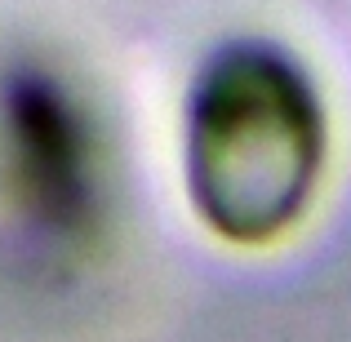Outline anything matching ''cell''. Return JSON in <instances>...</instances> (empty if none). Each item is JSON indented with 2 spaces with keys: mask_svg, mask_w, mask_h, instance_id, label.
<instances>
[{
  "mask_svg": "<svg viewBox=\"0 0 351 342\" xmlns=\"http://www.w3.org/2000/svg\"><path fill=\"white\" fill-rule=\"evenodd\" d=\"M329 169L320 80L276 40H227L205 53L182 98L178 173L209 236L267 249L311 214Z\"/></svg>",
  "mask_w": 351,
  "mask_h": 342,
  "instance_id": "cell-1",
  "label": "cell"
},
{
  "mask_svg": "<svg viewBox=\"0 0 351 342\" xmlns=\"http://www.w3.org/2000/svg\"><path fill=\"white\" fill-rule=\"evenodd\" d=\"M5 178L36 231L80 240L98 218V138L67 80L18 67L0 80Z\"/></svg>",
  "mask_w": 351,
  "mask_h": 342,
  "instance_id": "cell-2",
  "label": "cell"
}]
</instances>
